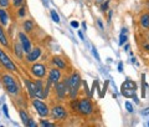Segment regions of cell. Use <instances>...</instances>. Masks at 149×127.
I'll return each mask as SVG.
<instances>
[{"label":"cell","instance_id":"6da1fadb","mask_svg":"<svg viewBox=\"0 0 149 127\" xmlns=\"http://www.w3.org/2000/svg\"><path fill=\"white\" fill-rule=\"evenodd\" d=\"M80 83H81V79H80V75L78 74H73L71 76V79L67 80V85H68L70 96H71V98L76 97L78 87H80Z\"/></svg>","mask_w":149,"mask_h":127},{"label":"cell","instance_id":"7a4b0ae2","mask_svg":"<svg viewBox=\"0 0 149 127\" xmlns=\"http://www.w3.org/2000/svg\"><path fill=\"white\" fill-rule=\"evenodd\" d=\"M3 83H4V86H5V88L8 90L9 93H11V95H17L19 93V86L16 85L14 77L10 76V75H4Z\"/></svg>","mask_w":149,"mask_h":127},{"label":"cell","instance_id":"3957f363","mask_svg":"<svg viewBox=\"0 0 149 127\" xmlns=\"http://www.w3.org/2000/svg\"><path fill=\"white\" fill-rule=\"evenodd\" d=\"M77 109L82 115H90L92 112V105H91L90 100H87V98H82V100H80V102H78Z\"/></svg>","mask_w":149,"mask_h":127},{"label":"cell","instance_id":"277c9868","mask_svg":"<svg viewBox=\"0 0 149 127\" xmlns=\"http://www.w3.org/2000/svg\"><path fill=\"white\" fill-rule=\"evenodd\" d=\"M0 62H1L8 70H11V71H15V70H16L15 65L13 64V61L9 59V56L5 53H4L1 49H0Z\"/></svg>","mask_w":149,"mask_h":127},{"label":"cell","instance_id":"5b68a950","mask_svg":"<svg viewBox=\"0 0 149 127\" xmlns=\"http://www.w3.org/2000/svg\"><path fill=\"white\" fill-rule=\"evenodd\" d=\"M32 103H34L35 109L37 110V114H39L41 117H46V116L49 115V109H47V106H46L42 101H40V100H34V101H32Z\"/></svg>","mask_w":149,"mask_h":127},{"label":"cell","instance_id":"8992f818","mask_svg":"<svg viewBox=\"0 0 149 127\" xmlns=\"http://www.w3.org/2000/svg\"><path fill=\"white\" fill-rule=\"evenodd\" d=\"M67 88H68V85H67V81L65 82H57L56 83V93L60 98H65L67 93Z\"/></svg>","mask_w":149,"mask_h":127},{"label":"cell","instance_id":"52a82bcc","mask_svg":"<svg viewBox=\"0 0 149 127\" xmlns=\"http://www.w3.org/2000/svg\"><path fill=\"white\" fill-rule=\"evenodd\" d=\"M51 116H52L54 119H56V120H62V119H65V117L67 116V114H66V111H65L63 107L56 106V107L52 109V111H51Z\"/></svg>","mask_w":149,"mask_h":127},{"label":"cell","instance_id":"ba28073f","mask_svg":"<svg viewBox=\"0 0 149 127\" xmlns=\"http://www.w3.org/2000/svg\"><path fill=\"white\" fill-rule=\"evenodd\" d=\"M19 39H20V44H21L25 53H30L31 45H30V41H29V39H27V36L24 34V32H20V34H19Z\"/></svg>","mask_w":149,"mask_h":127},{"label":"cell","instance_id":"9c48e42d","mask_svg":"<svg viewBox=\"0 0 149 127\" xmlns=\"http://www.w3.org/2000/svg\"><path fill=\"white\" fill-rule=\"evenodd\" d=\"M31 72L35 75V76L37 77H44L45 76V74H46V69L44 65H41V64H35L34 66L31 67Z\"/></svg>","mask_w":149,"mask_h":127},{"label":"cell","instance_id":"30bf717a","mask_svg":"<svg viewBox=\"0 0 149 127\" xmlns=\"http://www.w3.org/2000/svg\"><path fill=\"white\" fill-rule=\"evenodd\" d=\"M35 96L40 97V98H44L46 96V92L44 91L42 82H41V81H36L35 82Z\"/></svg>","mask_w":149,"mask_h":127},{"label":"cell","instance_id":"8fae6325","mask_svg":"<svg viewBox=\"0 0 149 127\" xmlns=\"http://www.w3.org/2000/svg\"><path fill=\"white\" fill-rule=\"evenodd\" d=\"M60 76H61V74H60L58 70H51L50 71V75H49V82L50 83H57L58 80H60Z\"/></svg>","mask_w":149,"mask_h":127},{"label":"cell","instance_id":"7c38bea8","mask_svg":"<svg viewBox=\"0 0 149 127\" xmlns=\"http://www.w3.org/2000/svg\"><path fill=\"white\" fill-rule=\"evenodd\" d=\"M40 55H41V50L39 48H36L32 51H30V53H27V61L32 62V61H35L36 59H39Z\"/></svg>","mask_w":149,"mask_h":127},{"label":"cell","instance_id":"4fadbf2b","mask_svg":"<svg viewBox=\"0 0 149 127\" xmlns=\"http://www.w3.org/2000/svg\"><path fill=\"white\" fill-rule=\"evenodd\" d=\"M122 88H130V90L137 91V83L132 81V80H127V81H124V83L122 85Z\"/></svg>","mask_w":149,"mask_h":127},{"label":"cell","instance_id":"5bb4252c","mask_svg":"<svg viewBox=\"0 0 149 127\" xmlns=\"http://www.w3.org/2000/svg\"><path fill=\"white\" fill-rule=\"evenodd\" d=\"M25 83H26V86H27V90H29L30 96L31 97H35V83L30 82L29 80H25Z\"/></svg>","mask_w":149,"mask_h":127},{"label":"cell","instance_id":"9a60e30c","mask_svg":"<svg viewBox=\"0 0 149 127\" xmlns=\"http://www.w3.org/2000/svg\"><path fill=\"white\" fill-rule=\"evenodd\" d=\"M8 14L5 13V10H3V9H0V22H1L3 25H6L8 24Z\"/></svg>","mask_w":149,"mask_h":127},{"label":"cell","instance_id":"2e32d148","mask_svg":"<svg viewBox=\"0 0 149 127\" xmlns=\"http://www.w3.org/2000/svg\"><path fill=\"white\" fill-rule=\"evenodd\" d=\"M141 24L144 27H148L149 26V14H144V15L141 18Z\"/></svg>","mask_w":149,"mask_h":127},{"label":"cell","instance_id":"e0dca14e","mask_svg":"<svg viewBox=\"0 0 149 127\" xmlns=\"http://www.w3.org/2000/svg\"><path fill=\"white\" fill-rule=\"evenodd\" d=\"M0 44L4 45V46H8V39H6L5 34H4L1 26H0Z\"/></svg>","mask_w":149,"mask_h":127},{"label":"cell","instance_id":"ac0fdd59","mask_svg":"<svg viewBox=\"0 0 149 127\" xmlns=\"http://www.w3.org/2000/svg\"><path fill=\"white\" fill-rule=\"evenodd\" d=\"M15 53H16V55L19 56V58H21L22 56V51H24V49H22V46L20 45V44H15Z\"/></svg>","mask_w":149,"mask_h":127},{"label":"cell","instance_id":"d6986e66","mask_svg":"<svg viewBox=\"0 0 149 127\" xmlns=\"http://www.w3.org/2000/svg\"><path fill=\"white\" fill-rule=\"evenodd\" d=\"M54 64L57 65L60 69H63L65 66H66V65H65V62H63V61L60 59V58H55V59H54Z\"/></svg>","mask_w":149,"mask_h":127},{"label":"cell","instance_id":"ffe728a7","mask_svg":"<svg viewBox=\"0 0 149 127\" xmlns=\"http://www.w3.org/2000/svg\"><path fill=\"white\" fill-rule=\"evenodd\" d=\"M51 18H52V20L56 22V24H58L60 22V18H58V14L56 13V10H51Z\"/></svg>","mask_w":149,"mask_h":127},{"label":"cell","instance_id":"44dd1931","mask_svg":"<svg viewBox=\"0 0 149 127\" xmlns=\"http://www.w3.org/2000/svg\"><path fill=\"white\" fill-rule=\"evenodd\" d=\"M20 117H21V121L24 125H27V122H29V117H27V115L25 114L24 111H20Z\"/></svg>","mask_w":149,"mask_h":127},{"label":"cell","instance_id":"7402d4cb","mask_svg":"<svg viewBox=\"0 0 149 127\" xmlns=\"http://www.w3.org/2000/svg\"><path fill=\"white\" fill-rule=\"evenodd\" d=\"M24 29H25V31H27V32H30L31 30H32V21H30V20H27L25 24H24Z\"/></svg>","mask_w":149,"mask_h":127},{"label":"cell","instance_id":"603a6c76","mask_svg":"<svg viewBox=\"0 0 149 127\" xmlns=\"http://www.w3.org/2000/svg\"><path fill=\"white\" fill-rule=\"evenodd\" d=\"M125 41H127V35H125L124 32H122L120 36H119V45H123Z\"/></svg>","mask_w":149,"mask_h":127},{"label":"cell","instance_id":"cb8c5ba5","mask_svg":"<svg viewBox=\"0 0 149 127\" xmlns=\"http://www.w3.org/2000/svg\"><path fill=\"white\" fill-rule=\"evenodd\" d=\"M92 54H93V56H95V58H96V60H98V61H100V55H98V51H97V49L95 48V46H93V48H92Z\"/></svg>","mask_w":149,"mask_h":127},{"label":"cell","instance_id":"d4e9b609","mask_svg":"<svg viewBox=\"0 0 149 127\" xmlns=\"http://www.w3.org/2000/svg\"><path fill=\"white\" fill-rule=\"evenodd\" d=\"M125 107H127V110H128V112H133V106H132V103L130 102H125Z\"/></svg>","mask_w":149,"mask_h":127},{"label":"cell","instance_id":"484cf974","mask_svg":"<svg viewBox=\"0 0 149 127\" xmlns=\"http://www.w3.org/2000/svg\"><path fill=\"white\" fill-rule=\"evenodd\" d=\"M3 112H4V115H5L8 119H10V116H9V111H8V106H6V105L3 106Z\"/></svg>","mask_w":149,"mask_h":127},{"label":"cell","instance_id":"4316f807","mask_svg":"<svg viewBox=\"0 0 149 127\" xmlns=\"http://www.w3.org/2000/svg\"><path fill=\"white\" fill-rule=\"evenodd\" d=\"M41 126H47V127H54V123H50V122H46V121H41Z\"/></svg>","mask_w":149,"mask_h":127},{"label":"cell","instance_id":"83f0119b","mask_svg":"<svg viewBox=\"0 0 149 127\" xmlns=\"http://www.w3.org/2000/svg\"><path fill=\"white\" fill-rule=\"evenodd\" d=\"M9 0H0V6H8Z\"/></svg>","mask_w":149,"mask_h":127},{"label":"cell","instance_id":"f1b7e54d","mask_svg":"<svg viewBox=\"0 0 149 127\" xmlns=\"http://www.w3.org/2000/svg\"><path fill=\"white\" fill-rule=\"evenodd\" d=\"M13 3H14V5H15V6H20L22 4V0H14Z\"/></svg>","mask_w":149,"mask_h":127},{"label":"cell","instance_id":"f546056e","mask_svg":"<svg viewBox=\"0 0 149 127\" xmlns=\"http://www.w3.org/2000/svg\"><path fill=\"white\" fill-rule=\"evenodd\" d=\"M24 15H25V8L22 6L20 10H19V16H24Z\"/></svg>","mask_w":149,"mask_h":127},{"label":"cell","instance_id":"4dcf8cb0","mask_svg":"<svg viewBox=\"0 0 149 127\" xmlns=\"http://www.w3.org/2000/svg\"><path fill=\"white\" fill-rule=\"evenodd\" d=\"M27 126H31V127H34V126H36V123L32 120H29V122H27Z\"/></svg>","mask_w":149,"mask_h":127},{"label":"cell","instance_id":"1f68e13d","mask_svg":"<svg viewBox=\"0 0 149 127\" xmlns=\"http://www.w3.org/2000/svg\"><path fill=\"white\" fill-rule=\"evenodd\" d=\"M142 115H143V116L149 115V107H148V109H146V110H143V111H142Z\"/></svg>","mask_w":149,"mask_h":127},{"label":"cell","instance_id":"d6a6232c","mask_svg":"<svg viewBox=\"0 0 149 127\" xmlns=\"http://www.w3.org/2000/svg\"><path fill=\"white\" fill-rule=\"evenodd\" d=\"M118 70H119L120 72L123 71V64H122V62H119V65H118Z\"/></svg>","mask_w":149,"mask_h":127},{"label":"cell","instance_id":"836d02e7","mask_svg":"<svg viewBox=\"0 0 149 127\" xmlns=\"http://www.w3.org/2000/svg\"><path fill=\"white\" fill-rule=\"evenodd\" d=\"M71 26H73V27H78V22H77V21H72V22H71Z\"/></svg>","mask_w":149,"mask_h":127},{"label":"cell","instance_id":"e575fe53","mask_svg":"<svg viewBox=\"0 0 149 127\" xmlns=\"http://www.w3.org/2000/svg\"><path fill=\"white\" fill-rule=\"evenodd\" d=\"M107 6H108V1H106V4H103V5H102V10H106Z\"/></svg>","mask_w":149,"mask_h":127},{"label":"cell","instance_id":"d590c367","mask_svg":"<svg viewBox=\"0 0 149 127\" xmlns=\"http://www.w3.org/2000/svg\"><path fill=\"white\" fill-rule=\"evenodd\" d=\"M78 36H80L81 37V40H85V37H83V34H82V32L80 31V32H78Z\"/></svg>","mask_w":149,"mask_h":127},{"label":"cell","instance_id":"8d00e7d4","mask_svg":"<svg viewBox=\"0 0 149 127\" xmlns=\"http://www.w3.org/2000/svg\"><path fill=\"white\" fill-rule=\"evenodd\" d=\"M98 25H100L101 29H103V24H102V21H101V20H98Z\"/></svg>","mask_w":149,"mask_h":127},{"label":"cell","instance_id":"74e56055","mask_svg":"<svg viewBox=\"0 0 149 127\" xmlns=\"http://www.w3.org/2000/svg\"><path fill=\"white\" fill-rule=\"evenodd\" d=\"M144 48H146L147 50H149V45H144Z\"/></svg>","mask_w":149,"mask_h":127},{"label":"cell","instance_id":"f35d334b","mask_svg":"<svg viewBox=\"0 0 149 127\" xmlns=\"http://www.w3.org/2000/svg\"><path fill=\"white\" fill-rule=\"evenodd\" d=\"M46 1H50V0H46Z\"/></svg>","mask_w":149,"mask_h":127},{"label":"cell","instance_id":"ab89813d","mask_svg":"<svg viewBox=\"0 0 149 127\" xmlns=\"http://www.w3.org/2000/svg\"><path fill=\"white\" fill-rule=\"evenodd\" d=\"M148 126H149V122H148Z\"/></svg>","mask_w":149,"mask_h":127}]
</instances>
